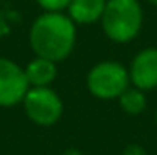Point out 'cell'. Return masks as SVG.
Wrapping results in <instances>:
<instances>
[{
  "instance_id": "obj_5",
  "label": "cell",
  "mask_w": 157,
  "mask_h": 155,
  "mask_svg": "<svg viewBox=\"0 0 157 155\" xmlns=\"http://www.w3.org/2000/svg\"><path fill=\"white\" fill-rule=\"evenodd\" d=\"M29 88L24 67L7 57H0V107L9 109L22 103Z\"/></svg>"
},
{
  "instance_id": "obj_10",
  "label": "cell",
  "mask_w": 157,
  "mask_h": 155,
  "mask_svg": "<svg viewBox=\"0 0 157 155\" xmlns=\"http://www.w3.org/2000/svg\"><path fill=\"white\" fill-rule=\"evenodd\" d=\"M44 12H65L70 0H35Z\"/></svg>"
},
{
  "instance_id": "obj_13",
  "label": "cell",
  "mask_w": 157,
  "mask_h": 155,
  "mask_svg": "<svg viewBox=\"0 0 157 155\" xmlns=\"http://www.w3.org/2000/svg\"><path fill=\"white\" fill-rule=\"evenodd\" d=\"M147 2H149V3H151V5H152V7H157V0H147Z\"/></svg>"
},
{
  "instance_id": "obj_4",
  "label": "cell",
  "mask_w": 157,
  "mask_h": 155,
  "mask_svg": "<svg viewBox=\"0 0 157 155\" xmlns=\"http://www.w3.org/2000/svg\"><path fill=\"white\" fill-rule=\"evenodd\" d=\"M22 105L25 115L40 127L57 124L63 113V102L52 87H30Z\"/></svg>"
},
{
  "instance_id": "obj_3",
  "label": "cell",
  "mask_w": 157,
  "mask_h": 155,
  "mask_svg": "<svg viewBox=\"0 0 157 155\" xmlns=\"http://www.w3.org/2000/svg\"><path fill=\"white\" fill-rule=\"evenodd\" d=\"M87 90L100 100L119 98L127 87H130L129 68L114 60H104L89 70L85 79Z\"/></svg>"
},
{
  "instance_id": "obj_6",
  "label": "cell",
  "mask_w": 157,
  "mask_h": 155,
  "mask_svg": "<svg viewBox=\"0 0 157 155\" xmlns=\"http://www.w3.org/2000/svg\"><path fill=\"white\" fill-rule=\"evenodd\" d=\"M130 85L144 92L157 87V47H147L137 52L129 67Z\"/></svg>"
},
{
  "instance_id": "obj_12",
  "label": "cell",
  "mask_w": 157,
  "mask_h": 155,
  "mask_svg": "<svg viewBox=\"0 0 157 155\" xmlns=\"http://www.w3.org/2000/svg\"><path fill=\"white\" fill-rule=\"evenodd\" d=\"M63 155H82V153L78 152V150H75V149H70V150H67Z\"/></svg>"
},
{
  "instance_id": "obj_1",
  "label": "cell",
  "mask_w": 157,
  "mask_h": 155,
  "mask_svg": "<svg viewBox=\"0 0 157 155\" xmlns=\"http://www.w3.org/2000/svg\"><path fill=\"white\" fill-rule=\"evenodd\" d=\"M29 42L37 57L57 64L75 49L77 25L65 12H44L30 25Z\"/></svg>"
},
{
  "instance_id": "obj_8",
  "label": "cell",
  "mask_w": 157,
  "mask_h": 155,
  "mask_svg": "<svg viewBox=\"0 0 157 155\" xmlns=\"http://www.w3.org/2000/svg\"><path fill=\"white\" fill-rule=\"evenodd\" d=\"M24 70L30 87H50L57 79V64L37 55L25 65Z\"/></svg>"
},
{
  "instance_id": "obj_9",
  "label": "cell",
  "mask_w": 157,
  "mask_h": 155,
  "mask_svg": "<svg viewBox=\"0 0 157 155\" xmlns=\"http://www.w3.org/2000/svg\"><path fill=\"white\" fill-rule=\"evenodd\" d=\"M117 100L121 103L122 110L125 113H129V115H139V113L144 112L145 105H147L145 92L137 88V87H134V85L127 87Z\"/></svg>"
},
{
  "instance_id": "obj_14",
  "label": "cell",
  "mask_w": 157,
  "mask_h": 155,
  "mask_svg": "<svg viewBox=\"0 0 157 155\" xmlns=\"http://www.w3.org/2000/svg\"><path fill=\"white\" fill-rule=\"evenodd\" d=\"M155 124H157V112H155Z\"/></svg>"
},
{
  "instance_id": "obj_2",
  "label": "cell",
  "mask_w": 157,
  "mask_h": 155,
  "mask_svg": "<svg viewBox=\"0 0 157 155\" xmlns=\"http://www.w3.org/2000/svg\"><path fill=\"white\" fill-rule=\"evenodd\" d=\"M102 30L115 43H129L144 25V10L139 0H107L100 18Z\"/></svg>"
},
{
  "instance_id": "obj_7",
  "label": "cell",
  "mask_w": 157,
  "mask_h": 155,
  "mask_svg": "<svg viewBox=\"0 0 157 155\" xmlns=\"http://www.w3.org/2000/svg\"><path fill=\"white\" fill-rule=\"evenodd\" d=\"M107 0H70L67 7V15L75 22V25H89L100 22L105 10Z\"/></svg>"
},
{
  "instance_id": "obj_11",
  "label": "cell",
  "mask_w": 157,
  "mask_h": 155,
  "mask_svg": "<svg viewBox=\"0 0 157 155\" xmlns=\"http://www.w3.org/2000/svg\"><path fill=\"white\" fill-rule=\"evenodd\" d=\"M122 155H147V153H145L144 147L137 145V143H130V145H127L124 149Z\"/></svg>"
}]
</instances>
